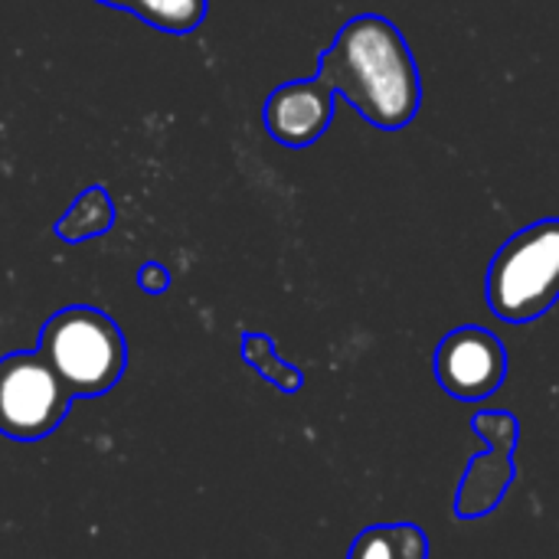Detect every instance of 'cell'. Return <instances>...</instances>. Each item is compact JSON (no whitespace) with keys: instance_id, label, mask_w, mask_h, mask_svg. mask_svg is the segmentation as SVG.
Returning a JSON list of instances; mask_svg holds the SVG:
<instances>
[{"instance_id":"1","label":"cell","mask_w":559,"mask_h":559,"mask_svg":"<svg viewBox=\"0 0 559 559\" xmlns=\"http://www.w3.org/2000/svg\"><path fill=\"white\" fill-rule=\"evenodd\" d=\"M314 79L334 95H344L380 131L406 128L423 105L416 56L406 36L380 13L347 20L321 52Z\"/></svg>"},{"instance_id":"2","label":"cell","mask_w":559,"mask_h":559,"mask_svg":"<svg viewBox=\"0 0 559 559\" xmlns=\"http://www.w3.org/2000/svg\"><path fill=\"white\" fill-rule=\"evenodd\" d=\"M498 321L531 324L559 301V216L518 229L491 259L485 278Z\"/></svg>"},{"instance_id":"3","label":"cell","mask_w":559,"mask_h":559,"mask_svg":"<svg viewBox=\"0 0 559 559\" xmlns=\"http://www.w3.org/2000/svg\"><path fill=\"white\" fill-rule=\"evenodd\" d=\"M36 350L59 373L72 396H102L115 390L128 364L121 328L105 311L88 305L56 311L43 324Z\"/></svg>"},{"instance_id":"4","label":"cell","mask_w":559,"mask_h":559,"mask_svg":"<svg viewBox=\"0 0 559 559\" xmlns=\"http://www.w3.org/2000/svg\"><path fill=\"white\" fill-rule=\"evenodd\" d=\"M72 400L39 350H16L0 360V436L39 442L59 429Z\"/></svg>"},{"instance_id":"5","label":"cell","mask_w":559,"mask_h":559,"mask_svg":"<svg viewBox=\"0 0 559 559\" xmlns=\"http://www.w3.org/2000/svg\"><path fill=\"white\" fill-rule=\"evenodd\" d=\"M475 436L485 442V452H478L455 495V518L462 521H478L498 511L501 498L514 485V452L521 442V423L511 413H475L472 416Z\"/></svg>"},{"instance_id":"6","label":"cell","mask_w":559,"mask_h":559,"mask_svg":"<svg viewBox=\"0 0 559 559\" xmlns=\"http://www.w3.org/2000/svg\"><path fill=\"white\" fill-rule=\"evenodd\" d=\"M508 377V350L498 334L478 324L449 331L436 347V380L439 386L462 400L481 403L501 390Z\"/></svg>"},{"instance_id":"7","label":"cell","mask_w":559,"mask_h":559,"mask_svg":"<svg viewBox=\"0 0 559 559\" xmlns=\"http://www.w3.org/2000/svg\"><path fill=\"white\" fill-rule=\"evenodd\" d=\"M265 131L285 147H311L334 121V92L318 79L278 85L262 108Z\"/></svg>"},{"instance_id":"8","label":"cell","mask_w":559,"mask_h":559,"mask_svg":"<svg viewBox=\"0 0 559 559\" xmlns=\"http://www.w3.org/2000/svg\"><path fill=\"white\" fill-rule=\"evenodd\" d=\"M347 559H429V537L419 524H370L354 537Z\"/></svg>"},{"instance_id":"9","label":"cell","mask_w":559,"mask_h":559,"mask_svg":"<svg viewBox=\"0 0 559 559\" xmlns=\"http://www.w3.org/2000/svg\"><path fill=\"white\" fill-rule=\"evenodd\" d=\"M115 226V203L105 187H88L75 197V203L66 210V216L56 223V236L62 242H85L95 236H105Z\"/></svg>"},{"instance_id":"10","label":"cell","mask_w":559,"mask_h":559,"mask_svg":"<svg viewBox=\"0 0 559 559\" xmlns=\"http://www.w3.org/2000/svg\"><path fill=\"white\" fill-rule=\"evenodd\" d=\"M105 7L131 10L147 26L164 33H193L206 16V0H98Z\"/></svg>"},{"instance_id":"11","label":"cell","mask_w":559,"mask_h":559,"mask_svg":"<svg viewBox=\"0 0 559 559\" xmlns=\"http://www.w3.org/2000/svg\"><path fill=\"white\" fill-rule=\"evenodd\" d=\"M242 360L282 393H298L305 386V373L278 357L275 341L269 334H255V331L242 334Z\"/></svg>"},{"instance_id":"12","label":"cell","mask_w":559,"mask_h":559,"mask_svg":"<svg viewBox=\"0 0 559 559\" xmlns=\"http://www.w3.org/2000/svg\"><path fill=\"white\" fill-rule=\"evenodd\" d=\"M138 285L144 295H164L170 288V272L160 262H144L138 272Z\"/></svg>"}]
</instances>
